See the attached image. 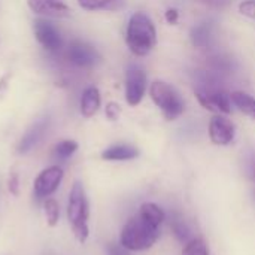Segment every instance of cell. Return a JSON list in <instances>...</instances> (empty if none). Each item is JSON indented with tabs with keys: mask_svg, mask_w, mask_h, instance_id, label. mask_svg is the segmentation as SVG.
<instances>
[{
	"mask_svg": "<svg viewBox=\"0 0 255 255\" xmlns=\"http://www.w3.org/2000/svg\"><path fill=\"white\" fill-rule=\"evenodd\" d=\"M166 220L164 211L155 203H143L139 214L127 221L121 230L120 244L128 251L149 250L160 238V226Z\"/></svg>",
	"mask_w": 255,
	"mask_h": 255,
	"instance_id": "cell-1",
	"label": "cell"
},
{
	"mask_svg": "<svg viewBox=\"0 0 255 255\" xmlns=\"http://www.w3.org/2000/svg\"><path fill=\"white\" fill-rule=\"evenodd\" d=\"M126 43L136 57H145L154 49L157 31L152 19L145 12H136L128 19Z\"/></svg>",
	"mask_w": 255,
	"mask_h": 255,
	"instance_id": "cell-2",
	"label": "cell"
},
{
	"mask_svg": "<svg viewBox=\"0 0 255 255\" xmlns=\"http://www.w3.org/2000/svg\"><path fill=\"white\" fill-rule=\"evenodd\" d=\"M88 218H90V205L87 199V193L81 182H75L67 200V220L72 227V232L78 242H87L90 236L88 229Z\"/></svg>",
	"mask_w": 255,
	"mask_h": 255,
	"instance_id": "cell-3",
	"label": "cell"
},
{
	"mask_svg": "<svg viewBox=\"0 0 255 255\" xmlns=\"http://www.w3.org/2000/svg\"><path fill=\"white\" fill-rule=\"evenodd\" d=\"M151 100L163 112L167 121H175L185 111V103L179 93L169 84L163 81H154L149 87Z\"/></svg>",
	"mask_w": 255,
	"mask_h": 255,
	"instance_id": "cell-4",
	"label": "cell"
},
{
	"mask_svg": "<svg viewBox=\"0 0 255 255\" xmlns=\"http://www.w3.org/2000/svg\"><path fill=\"white\" fill-rule=\"evenodd\" d=\"M196 97L199 103L214 112V114H230L232 112V99L226 90L214 81H203L196 88Z\"/></svg>",
	"mask_w": 255,
	"mask_h": 255,
	"instance_id": "cell-5",
	"label": "cell"
},
{
	"mask_svg": "<svg viewBox=\"0 0 255 255\" xmlns=\"http://www.w3.org/2000/svg\"><path fill=\"white\" fill-rule=\"evenodd\" d=\"M63 176L64 173L60 166H51L43 169L34 179V187H33L34 197L37 200H46L58 190Z\"/></svg>",
	"mask_w": 255,
	"mask_h": 255,
	"instance_id": "cell-6",
	"label": "cell"
},
{
	"mask_svg": "<svg viewBox=\"0 0 255 255\" xmlns=\"http://www.w3.org/2000/svg\"><path fill=\"white\" fill-rule=\"evenodd\" d=\"M146 93V73L143 69L131 66L126 75V100L130 106H137Z\"/></svg>",
	"mask_w": 255,
	"mask_h": 255,
	"instance_id": "cell-7",
	"label": "cell"
},
{
	"mask_svg": "<svg viewBox=\"0 0 255 255\" xmlns=\"http://www.w3.org/2000/svg\"><path fill=\"white\" fill-rule=\"evenodd\" d=\"M67 57L70 63L78 67H93L100 61V54L97 49L82 40H73L69 45Z\"/></svg>",
	"mask_w": 255,
	"mask_h": 255,
	"instance_id": "cell-8",
	"label": "cell"
},
{
	"mask_svg": "<svg viewBox=\"0 0 255 255\" xmlns=\"http://www.w3.org/2000/svg\"><path fill=\"white\" fill-rule=\"evenodd\" d=\"M235 136H236V127L229 118L218 114L211 120L209 137H211L212 143L220 145V146H226V145H230L233 142Z\"/></svg>",
	"mask_w": 255,
	"mask_h": 255,
	"instance_id": "cell-9",
	"label": "cell"
},
{
	"mask_svg": "<svg viewBox=\"0 0 255 255\" xmlns=\"http://www.w3.org/2000/svg\"><path fill=\"white\" fill-rule=\"evenodd\" d=\"M33 31L37 42L48 51H58L63 45L60 31L46 19H37L33 24Z\"/></svg>",
	"mask_w": 255,
	"mask_h": 255,
	"instance_id": "cell-10",
	"label": "cell"
},
{
	"mask_svg": "<svg viewBox=\"0 0 255 255\" xmlns=\"http://www.w3.org/2000/svg\"><path fill=\"white\" fill-rule=\"evenodd\" d=\"M27 4L33 13L43 16L66 18L70 15V7L64 0H27Z\"/></svg>",
	"mask_w": 255,
	"mask_h": 255,
	"instance_id": "cell-11",
	"label": "cell"
},
{
	"mask_svg": "<svg viewBox=\"0 0 255 255\" xmlns=\"http://www.w3.org/2000/svg\"><path fill=\"white\" fill-rule=\"evenodd\" d=\"M48 127H49V120H48V118L37 120V121L25 131V134L21 137V140H19V143H18V152H19V154H27V152H30V151L42 140V137L45 136Z\"/></svg>",
	"mask_w": 255,
	"mask_h": 255,
	"instance_id": "cell-12",
	"label": "cell"
},
{
	"mask_svg": "<svg viewBox=\"0 0 255 255\" xmlns=\"http://www.w3.org/2000/svg\"><path fill=\"white\" fill-rule=\"evenodd\" d=\"M102 99H100V91L96 87H88L82 93L81 97V114L85 118H91L97 114L100 109Z\"/></svg>",
	"mask_w": 255,
	"mask_h": 255,
	"instance_id": "cell-13",
	"label": "cell"
},
{
	"mask_svg": "<svg viewBox=\"0 0 255 255\" xmlns=\"http://www.w3.org/2000/svg\"><path fill=\"white\" fill-rule=\"evenodd\" d=\"M139 155L137 148L131 145H114L102 152V158L108 161H127Z\"/></svg>",
	"mask_w": 255,
	"mask_h": 255,
	"instance_id": "cell-14",
	"label": "cell"
},
{
	"mask_svg": "<svg viewBox=\"0 0 255 255\" xmlns=\"http://www.w3.org/2000/svg\"><path fill=\"white\" fill-rule=\"evenodd\" d=\"M191 43L197 48H206L211 43L212 39V25L209 22H202L196 27H193L191 33Z\"/></svg>",
	"mask_w": 255,
	"mask_h": 255,
	"instance_id": "cell-15",
	"label": "cell"
},
{
	"mask_svg": "<svg viewBox=\"0 0 255 255\" xmlns=\"http://www.w3.org/2000/svg\"><path fill=\"white\" fill-rule=\"evenodd\" d=\"M85 10H117L124 6V0H78Z\"/></svg>",
	"mask_w": 255,
	"mask_h": 255,
	"instance_id": "cell-16",
	"label": "cell"
},
{
	"mask_svg": "<svg viewBox=\"0 0 255 255\" xmlns=\"http://www.w3.org/2000/svg\"><path fill=\"white\" fill-rule=\"evenodd\" d=\"M230 99L239 108L241 112L251 117L255 121V99L253 96H250L247 93H242V91H236V93L230 94Z\"/></svg>",
	"mask_w": 255,
	"mask_h": 255,
	"instance_id": "cell-17",
	"label": "cell"
},
{
	"mask_svg": "<svg viewBox=\"0 0 255 255\" xmlns=\"http://www.w3.org/2000/svg\"><path fill=\"white\" fill-rule=\"evenodd\" d=\"M170 229L175 235V238L182 242V244H187L188 241H191V232L187 226V223L184 221V218L178 214H175L172 217V221H170Z\"/></svg>",
	"mask_w": 255,
	"mask_h": 255,
	"instance_id": "cell-18",
	"label": "cell"
},
{
	"mask_svg": "<svg viewBox=\"0 0 255 255\" xmlns=\"http://www.w3.org/2000/svg\"><path fill=\"white\" fill-rule=\"evenodd\" d=\"M43 214H45L48 226L55 227L60 220V206H58L57 200L49 199V197L46 200H43Z\"/></svg>",
	"mask_w": 255,
	"mask_h": 255,
	"instance_id": "cell-19",
	"label": "cell"
},
{
	"mask_svg": "<svg viewBox=\"0 0 255 255\" xmlns=\"http://www.w3.org/2000/svg\"><path fill=\"white\" fill-rule=\"evenodd\" d=\"M78 149V143L75 140H70V139H66V140H61L55 145L54 148V155L55 158L58 160H67L70 158Z\"/></svg>",
	"mask_w": 255,
	"mask_h": 255,
	"instance_id": "cell-20",
	"label": "cell"
},
{
	"mask_svg": "<svg viewBox=\"0 0 255 255\" xmlns=\"http://www.w3.org/2000/svg\"><path fill=\"white\" fill-rule=\"evenodd\" d=\"M182 255H209L208 245L203 239H191L185 244Z\"/></svg>",
	"mask_w": 255,
	"mask_h": 255,
	"instance_id": "cell-21",
	"label": "cell"
},
{
	"mask_svg": "<svg viewBox=\"0 0 255 255\" xmlns=\"http://www.w3.org/2000/svg\"><path fill=\"white\" fill-rule=\"evenodd\" d=\"M239 12L244 16L255 19V0H245L239 4Z\"/></svg>",
	"mask_w": 255,
	"mask_h": 255,
	"instance_id": "cell-22",
	"label": "cell"
},
{
	"mask_svg": "<svg viewBox=\"0 0 255 255\" xmlns=\"http://www.w3.org/2000/svg\"><path fill=\"white\" fill-rule=\"evenodd\" d=\"M105 114H106L108 120H111V121H117V120H118V117H120V114H121V108H120V105H118V103H115V102H109V103L106 105V111H105Z\"/></svg>",
	"mask_w": 255,
	"mask_h": 255,
	"instance_id": "cell-23",
	"label": "cell"
},
{
	"mask_svg": "<svg viewBox=\"0 0 255 255\" xmlns=\"http://www.w3.org/2000/svg\"><path fill=\"white\" fill-rule=\"evenodd\" d=\"M7 188H9L10 194H13V196H18V194H19V179H18V175H16V173H12V175L9 176Z\"/></svg>",
	"mask_w": 255,
	"mask_h": 255,
	"instance_id": "cell-24",
	"label": "cell"
},
{
	"mask_svg": "<svg viewBox=\"0 0 255 255\" xmlns=\"http://www.w3.org/2000/svg\"><path fill=\"white\" fill-rule=\"evenodd\" d=\"M128 250H126L121 244L117 245V244H111L108 247V255H128L127 254Z\"/></svg>",
	"mask_w": 255,
	"mask_h": 255,
	"instance_id": "cell-25",
	"label": "cell"
},
{
	"mask_svg": "<svg viewBox=\"0 0 255 255\" xmlns=\"http://www.w3.org/2000/svg\"><path fill=\"white\" fill-rule=\"evenodd\" d=\"M247 172H248V176L255 182V154L251 155L247 161Z\"/></svg>",
	"mask_w": 255,
	"mask_h": 255,
	"instance_id": "cell-26",
	"label": "cell"
},
{
	"mask_svg": "<svg viewBox=\"0 0 255 255\" xmlns=\"http://www.w3.org/2000/svg\"><path fill=\"white\" fill-rule=\"evenodd\" d=\"M178 16H179V12L176 9H167L166 10V21L170 22V24H176L178 22Z\"/></svg>",
	"mask_w": 255,
	"mask_h": 255,
	"instance_id": "cell-27",
	"label": "cell"
},
{
	"mask_svg": "<svg viewBox=\"0 0 255 255\" xmlns=\"http://www.w3.org/2000/svg\"><path fill=\"white\" fill-rule=\"evenodd\" d=\"M254 197H255V194H254Z\"/></svg>",
	"mask_w": 255,
	"mask_h": 255,
	"instance_id": "cell-28",
	"label": "cell"
}]
</instances>
